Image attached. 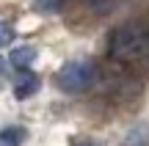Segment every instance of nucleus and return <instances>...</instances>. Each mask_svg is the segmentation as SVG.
<instances>
[{
	"label": "nucleus",
	"instance_id": "obj_1",
	"mask_svg": "<svg viewBox=\"0 0 149 146\" xmlns=\"http://www.w3.org/2000/svg\"><path fill=\"white\" fill-rule=\"evenodd\" d=\"M108 50H111L113 61H124V64L149 61V25L127 22V25L116 28L108 39Z\"/></svg>",
	"mask_w": 149,
	"mask_h": 146
},
{
	"label": "nucleus",
	"instance_id": "obj_2",
	"mask_svg": "<svg viewBox=\"0 0 149 146\" xmlns=\"http://www.w3.org/2000/svg\"><path fill=\"white\" fill-rule=\"evenodd\" d=\"M55 83H58V88L66 91V94H80V91H86V88H91V83H94V69H91L88 64H66V66H61Z\"/></svg>",
	"mask_w": 149,
	"mask_h": 146
},
{
	"label": "nucleus",
	"instance_id": "obj_3",
	"mask_svg": "<svg viewBox=\"0 0 149 146\" xmlns=\"http://www.w3.org/2000/svg\"><path fill=\"white\" fill-rule=\"evenodd\" d=\"M36 91H39V77L31 75V72H22L19 80L14 83V94H17V99H28V97H33Z\"/></svg>",
	"mask_w": 149,
	"mask_h": 146
},
{
	"label": "nucleus",
	"instance_id": "obj_4",
	"mask_svg": "<svg viewBox=\"0 0 149 146\" xmlns=\"http://www.w3.org/2000/svg\"><path fill=\"white\" fill-rule=\"evenodd\" d=\"M36 47H17V50H11V55H8V61L17 66V69H31V64L36 61Z\"/></svg>",
	"mask_w": 149,
	"mask_h": 146
},
{
	"label": "nucleus",
	"instance_id": "obj_5",
	"mask_svg": "<svg viewBox=\"0 0 149 146\" xmlns=\"http://www.w3.org/2000/svg\"><path fill=\"white\" fill-rule=\"evenodd\" d=\"M25 141V130L22 127H6L0 132V146H19Z\"/></svg>",
	"mask_w": 149,
	"mask_h": 146
},
{
	"label": "nucleus",
	"instance_id": "obj_6",
	"mask_svg": "<svg viewBox=\"0 0 149 146\" xmlns=\"http://www.w3.org/2000/svg\"><path fill=\"white\" fill-rule=\"evenodd\" d=\"M11 42H14V28L0 19V47H6V44H11Z\"/></svg>",
	"mask_w": 149,
	"mask_h": 146
},
{
	"label": "nucleus",
	"instance_id": "obj_7",
	"mask_svg": "<svg viewBox=\"0 0 149 146\" xmlns=\"http://www.w3.org/2000/svg\"><path fill=\"white\" fill-rule=\"evenodd\" d=\"M88 8H94V11H111V6H113V0H83Z\"/></svg>",
	"mask_w": 149,
	"mask_h": 146
},
{
	"label": "nucleus",
	"instance_id": "obj_8",
	"mask_svg": "<svg viewBox=\"0 0 149 146\" xmlns=\"http://www.w3.org/2000/svg\"><path fill=\"white\" fill-rule=\"evenodd\" d=\"M39 8H42V11H58L61 8V0H39Z\"/></svg>",
	"mask_w": 149,
	"mask_h": 146
},
{
	"label": "nucleus",
	"instance_id": "obj_9",
	"mask_svg": "<svg viewBox=\"0 0 149 146\" xmlns=\"http://www.w3.org/2000/svg\"><path fill=\"white\" fill-rule=\"evenodd\" d=\"M77 146H94V143H77Z\"/></svg>",
	"mask_w": 149,
	"mask_h": 146
}]
</instances>
